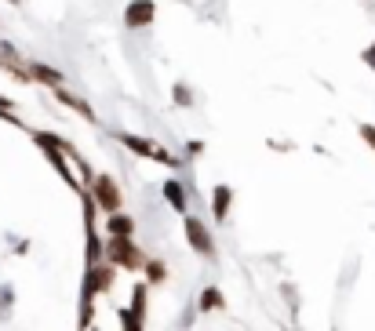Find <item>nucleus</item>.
<instances>
[{
  "instance_id": "1",
  "label": "nucleus",
  "mask_w": 375,
  "mask_h": 331,
  "mask_svg": "<svg viewBox=\"0 0 375 331\" xmlns=\"http://www.w3.org/2000/svg\"><path fill=\"white\" fill-rule=\"evenodd\" d=\"M102 259H106L113 270H132V273H142V262H146L135 237H106L102 240Z\"/></svg>"
},
{
  "instance_id": "2",
  "label": "nucleus",
  "mask_w": 375,
  "mask_h": 331,
  "mask_svg": "<svg viewBox=\"0 0 375 331\" xmlns=\"http://www.w3.org/2000/svg\"><path fill=\"white\" fill-rule=\"evenodd\" d=\"M84 193L91 197L95 212H102V215H113V212H120V208H124L120 186H117V179H110V175H91V179H88V186H84Z\"/></svg>"
},
{
  "instance_id": "3",
  "label": "nucleus",
  "mask_w": 375,
  "mask_h": 331,
  "mask_svg": "<svg viewBox=\"0 0 375 331\" xmlns=\"http://www.w3.org/2000/svg\"><path fill=\"white\" fill-rule=\"evenodd\" d=\"M117 142L124 150H132L135 157H146V160H153V164H164V168H179V157L168 153L164 146H157V142L150 138H142V135H132V131H117Z\"/></svg>"
},
{
  "instance_id": "4",
  "label": "nucleus",
  "mask_w": 375,
  "mask_h": 331,
  "mask_svg": "<svg viewBox=\"0 0 375 331\" xmlns=\"http://www.w3.org/2000/svg\"><path fill=\"white\" fill-rule=\"evenodd\" d=\"M182 226H186V240H190L193 252L201 259H215V240H212V233H208V226L197 215H190V212L182 215Z\"/></svg>"
},
{
  "instance_id": "5",
  "label": "nucleus",
  "mask_w": 375,
  "mask_h": 331,
  "mask_svg": "<svg viewBox=\"0 0 375 331\" xmlns=\"http://www.w3.org/2000/svg\"><path fill=\"white\" fill-rule=\"evenodd\" d=\"M157 18V0H128L124 8V26L128 30H150Z\"/></svg>"
},
{
  "instance_id": "6",
  "label": "nucleus",
  "mask_w": 375,
  "mask_h": 331,
  "mask_svg": "<svg viewBox=\"0 0 375 331\" xmlns=\"http://www.w3.org/2000/svg\"><path fill=\"white\" fill-rule=\"evenodd\" d=\"M40 153L48 157V164L58 171V179L66 182L70 190H84V186H80V179L73 175V168H70V160H66V153H62V150H55V146H48V142H44V146H40Z\"/></svg>"
},
{
  "instance_id": "7",
  "label": "nucleus",
  "mask_w": 375,
  "mask_h": 331,
  "mask_svg": "<svg viewBox=\"0 0 375 331\" xmlns=\"http://www.w3.org/2000/svg\"><path fill=\"white\" fill-rule=\"evenodd\" d=\"M26 73H30V84H44V88H62L66 84L62 73L55 66H48V62H26Z\"/></svg>"
},
{
  "instance_id": "8",
  "label": "nucleus",
  "mask_w": 375,
  "mask_h": 331,
  "mask_svg": "<svg viewBox=\"0 0 375 331\" xmlns=\"http://www.w3.org/2000/svg\"><path fill=\"white\" fill-rule=\"evenodd\" d=\"M160 193H164V200L172 204L175 215H186V212H190V197H186V186H182L179 179H164Z\"/></svg>"
},
{
  "instance_id": "9",
  "label": "nucleus",
  "mask_w": 375,
  "mask_h": 331,
  "mask_svg": "<svg viewBox=\"0 0 375 331\" xmlns=\"http://www.w3.org/2000/svg\"><path fill=\"white\" fill-rule=\"evenodd\" d=\"M51 95L62 102V106H70L73 113H80V117H84L88 124H98V117H95V110L88 106V102L84 98H80V95H73V91H66V84H62V88H51Z\"/></svg>"
},
{
  "instance_id": "10",
  "label": "nucleus",
  "mask_w": 375,
  "mask_h": 331,
  "mask_svg": "<svg viewBox=\"0 0 375 331\" xmlns=\"http://www.w3.org/2000/svg\"><path fill=\"white\" fill-rule=\"evenodd\" d=\"M230 204H234V186L219 182L215 190H212V215H215V222L230 219Z\"/></svg>"
},
{
  "instance_id": "11",
  "label": "nucleus",
  "mask_w": 375,
  "mask_h": 331,
  "mask_svg": "<svg viewBox=\"0 0 375 331\" xmlns=\"http://www.w3.org/2000/svg\"><path fill=\"white\" fill-rule=\"evenodd\" d=\"M106 237H135V219L124 212L106 215Z\"/></svg>"
},
{
  "instance_id": "12",
  "label": "nucleus",
  "mask_w": 375,
  "mask_h": 331,
  "mask_svg": "<svg viewBox=\"0 0 375 331\" xmlns=\"http://www.w3.org/2000/svg\"><path fill=\"white\" fill-rule=\"evenodd\" d=\"M142 273H146V284H164V280H168V266H164L160 259H146L142 262Z\"/></svg>"
},
{
  "instance_id": "13",
  "label": "nucleus",
  "mask_w": 375,
  "mask_h": 331,
  "mask_svg": "<svg viewBox=\"0 0 375 331\" xmlns=\"http://www.w3.org/2000/svg\"><path fill=\"white\" fill-rule=\"evenodd\" d=\"M197 309L201 313H215V309H222V292L219 287H204L201 299H197Z\"/></svg>"
},
{
  "instance_id": "14",
  "label": "nucleus",
  "mask_w": 375,
  "mask_h": 331,
  "mask_svg": "<svg viewBox=\"0 0 375 331\" xmlns=\"http://www.w3.org/2000/svg\"><path fill=\"white\" fill-rule=\"evenodd\" d=\"M172 102H175L179 110H193V88H190V84H182V80H179V84L172 88Z\"/></svg>"
},
{
  "instance_id": "15",
  "label": "nucleus",
  "mask_w": 375,
  "mask_h": 331,
  "mask_svg": "<svg viewBox=\"0 0 375 331\" xmlns=\"http://www.w3.org/2000/svg\"><path fill=\"white\" fill-rule=\"evenodd\" d=\"M11 306H15V287L0 284V320H11Z\"/></svg>"
},
{
  "instance_id": "16",
  "label": "nucleus",
  "mask_w": 375,
  "mask_h": 331,
  "mask_svg": "<svg viewBox=\"0 0 375 331\" xmlns=\"http://www.w3.org/2000/svg\"><path fill=\"white\" fill-rule=\"evenodd\" d=\"M120 324H124V331H146V324H139V320L132 317V309H128V306L120 309Z\"/></svg>"
},
{
  "instance_id": "17",
  "label": "nucleus",
  "mask_w": 375,
  "mask_h": 331,
  "mask_svg": "<svg viewBox=\"0 0 375 331\" xmlns=\"http://www.w3.org/2000/svg\"><path fill=\"white\" fill-rule=\"evenodd\" d=\"M357 131H361V138L368 142V150H375V124H361Z\"/></svg>"
},
{
  "instance_id": "18",
  "label": "nucleus",
  "mask_w": 375,
  "mask_h": 331,
  "mask_svg": "<svg viewBox=\"0 0 375 331\" xmlns=\"http://www.w3.org/2000/svg\"><path fill=\"white\" fill-rule=\"evenodd\" d=\"M201 153H204V142H201V138H190V142H186V157H190V160L201 157Z\"/></svg>"
},
{
  "instance_id": "19",
  "label": "nucleus",
  "mask_w": 375,
  "mask_h": 331,
  "mask_svg": "<svg viewBox=\"0 0 375 331\" xmlns=\"http://www.w3.org/2000/svg\"><path fill=\"white\" fill-rule=\"evenodd\" d=\"M361 62H364V66H368V70L375 73V40H371V44H368V48L361 51Z\"/></svg>"
},
{
  "instance_id": "20",
  "label": "nucleus",
  "mask_w": 375,
  "mask_h": 331,
  "mask_svg": "<svg viewBox=\"0 0 375 331\" xmlns=\"http://www.w3.org/2000/svg\"><path fill=\"white\" fill-rule=\"evenodd\" d=\"M8 4H23V0H8Z\"/></svg>"
}]
</instances>
